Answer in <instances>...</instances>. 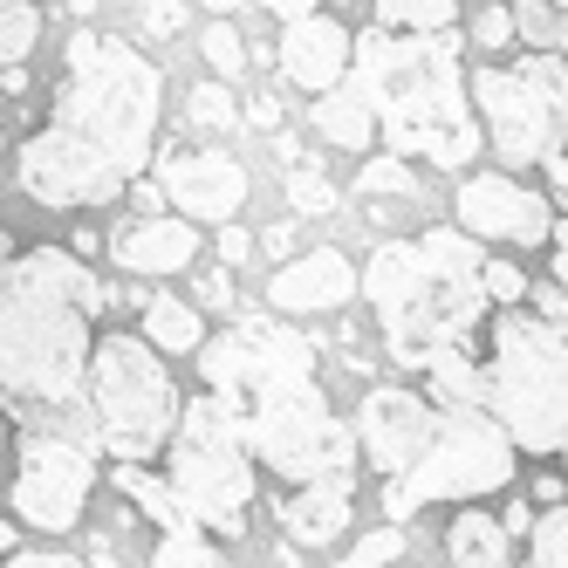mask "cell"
Returning a JSON list of instances; mask_svg holds the SVG:
<instances>
[{
  "mask_svg": "<svg viewBox=\"0 0 568 568\" xmlns=\"http://www.w3.org/2000/svg\"><path fill=\"white\" fill-rule=\"evenodd\" d=\"M158 103H165V75L138 42L110 28H75L49 116L14 144V185L49 213L124 199L158 144Z\"/></svg>",
  "mask_w": 568,
  "mask_h": 568,
  "instance_id": "cell-1",
  "label": "cell"
},
{
  "mask_svg": "<svg viewBox=\"0 0 568 568\" xmlns=\"http://www.w3.org/2000/svg\"><path fill=\"white\" fill-rule=\"evenodd\" d=\"M473 75L459 62V34H397L363 28L349 75L315 97V131L336 151H397L425 158L432 172H466L479 158V116H473Z\"/></svg>",
  "mask_w": 568,
  "mask_h": 568,
  "instance_id": "cell-2",
  "label": "cell"
},
{
  "mask_svg": "<svg viewBox=\"0 0 568 568\" xmlns=\"http://www.w3.org/2000/svg\"><path fill=\"white\" fill-rule=\"evenodd\" d=\"M110 295L75 247H8L0 233V397L28 432L90 425V363Z\"/></svg>",
  "mask_w": 568,
  "mask_h": 568,
  "instance_id": "cell-3",
  "label": "cell"
},
{
  "mask_svg": "<svg viewBox=\"0 0 568 568\" xmlns=\"http://www.w3.org/2000/svg\"><path fill=\"white\" fill-rule=\"evenodd\" d=\"M206 390L226 404V418L240 425L247 453L261 459V473H274L281 486H308V479H336L363 466L356 425L336 418L329 390L315 377V343L295 336L274 315H233L220 336H206L199 349Z\"/></svg>",
  "mask_w": 568,
  "mask_h": 568,
  "instance_id": "cell-4",
  "label": "cell"
},
{
  "mask_svg": "<svg viewBox=\"0 0 568 568\" xmlns=\"http://www.w3.org/2000/svg\"><path fill=\"white\" fill-rule=\"evenodd\" d=\"M363 466L384 486V520H412L432 500H479L514 479L520 445L486 404L371 384L356 404Z\"/></svg>",
  "mask_w": 568,
  "mask_h": 568,
  "instance_id": "cell-5",
  "label": "cell"
},
{
  "mask_svg": "<svg viewBox=\"0 0 568 568\" xmlns=\"http://www.w3.org/2000/svg\"><path fill=\"white\" fill-rule=\"evenodd\" d=\"M363 295L377 308V329L397 371H418L445 349H473L486 315V254L466 226H425L412 240H377L363 267Z\"/></svg>",
  "mask_w": 568,
  "mask_h": 568,
  "instance_id": "cell-6",
  "label": "cell"
},
{
  "mask_svg": "<svg viewBox=\"0 0 568 568\" xmlns=\"http://www.w3.org/2000/svg\"><path fill=\"white\" fill-rule=\"evenodd\" d=\"M486 390L520 453H561L568 445V288L535 281V295L486 322Z\"/></svg>",
  "mask_w": 568,
  "mask_h": 568,
  "instance_id": "cell-7",
  "label": "cell"
},
{
  "mask_svg": "<svg viewBox=\"0 0 568 568\" xmlns=\"http://www.w3.org/2000/svg\"><path fill=\"white\" fill-rule=\"evenodd\" d=\"M179 418H185V397L165 371V349H158L144 329L124 336V329H103L97 343V363H90V425H97V445L110 459H158L165 445L179 438Z\"/></svg>",
  "mask_w": 568,
  "mask_h": 568,
  "instance_id": "cell-8",
  "label": "cell"
},
{
  "mask_svg": "<svg viewBox=\"0 0 568 568\" xmlns=\"http://www.w3.org/2000/svg\"><path fill=\"white\" fill-rule=\"evenodd\" d=\"M165 479L179 507L206 527L213 541H240L247 535V514H254V453L240 425L226 418V404L213 390H199L179 418V438L165 445Z\"/></svg>",
  "mask_w": 568,
  "mask_h": 568,
  "instance_id": "cell-9",
  "label": "cell"
},
{
  "mask_svg": "<svg viewBox=\"0 0 568 568\" xmlns=\"http://www.w3.org/2000/svg\"><path fill=\"white\" fill-rule=\"evenodd\" d=\"M97 453L103 445L83 432H28L21 445V466H14V520L34 527V535H75V520L90 507V486H97Z\"/></svg>",
  "mask_w": 568,
  "mask_h": 568,
  "instance_id": "cell-10",
  "label": "cell"
},
{
  "mask_svg": "<svg viewBox=\"0 0 568 568\" xmlns=\"http://www.w3.org/2000/svg\"><path fill=\"white\" fill-rule=\"evenodd\" d=\"M473 103L486 116V144L500 151V165L527 172V165H548V151H555V110H548V90L520 69H494V62H479L473 69Z\"/></svg>",
  "mask_w": 568,
  "mask_h": 568,
  "instance_id": "cell-11",
  "label": "cell"
},
{
  "mask_svg": "<svg viewBox=\"0 0 568 568\" xmlns=\"http://www.w3.org/2000/svg\"><path fill=\"white\" fill-rule=\"evenodd\" d=\"M453 206H459V226H466V233L500 240V247H548V240H555V220H561L541 192H527V185L507 179V172H473V179H459Z\"/></svg>",
  "mask_w": 568,
  "mask_h": 568,
  "instance_id": "cell-12",
  "label": "cell"
},
{
  "mask_svg": "<svg viewBox=\"0 0 568 568\" xmlns=\"http://www.w3.org/2000/svg\"><path fill=\"white\" fill-rule=\"evenodd\" d=\"M165 192H172V206L185 220H233L240 213V199H247V165H240L233 151H185L172 144L165 151Z\"/></svg>",
  "mask_w": 568,
  "mask_h": 568,
  "instance_id": "cell-13",
  "label": "cell"
},
{
  "mask_svg": "<svg viewBox=\"0 0 568 568\" xmlns=\"http://www.w3.org/2000/svg\"><path fill=\"white\" fill-rule=\"evenodd\" d=\"M274 62H281V75H288L295 90L329 97L343 75H349V62H356V34H349L343 21H329V14L281 21V49H274Z\"/></svg>",
  "mask_w": 568,
  "mask_h": 568,
  "instance_id": "cell-14",
  "label": "cell"
},
{
  "mask_svg": "<svg viewBox=\"0 0 568 568\" xmlns=\"http://www.w3.org/2000/svg\"><path fill=\"white\" fill-rule=\"evenodd\" d=\"M356 288H363L356 261H349L343 247H315V254H295V261L274 267L267 308H274V315H336Z\"/></svg>",
  "mask_w": 568,
  "mask_h": 568,
  "instance_id": "cell-15",
  "label": "cell"
},
{
  "mask_svg": "<svg viewBox=\"0 0 568 568\" xmlns=\"http://www.w3.org/2000/svg\"><path fill=\"white\" fill-rule=\"evenodd\" d=\"M281 514V535L295 548H329L349 535V514H356V479L336 473V479H308V486H288V500H274Z\"/></svg>",
  "mask_w": 568,
  "mask_h": 568,
  "instance_id": "cell-16",
  "label": "cell"
},
{
  "mask_svg": "<svg viewBox=\"0 0 568 568\" xmlns=\"http://www.w3.org/2000/svg\"><path fill=\"white\" fill-rule=\"evenodd\" d=\"M110 254L124 274H185L199 261V226L185 213H144L110 240Z\"/></svg>",
  "mask_w": 568,
  "mask_h": 568,
  "instance_id": "cell-17",
  "label": "cell"
},
{
  "mask_svg": "<svg viewBox=\"0 0 568 568\" xmlns=\"http://www.w3.org/2000/svg\"><path fill=\"white\" fill-rule=\"evenodd\" d=\"M445 555H453V568H514V535L500 514L459 507L453 527H445Z\"/></svg>",
  "mask_w": 568,
  "mask_h": 568,
  "instance_id": "cell-18",
  "label": "cell"
},
{
  "mask_svg": "<svg viewBox=\"0 0 568 568\" xmlns=\"http://www.w3.org/2000/svg\"><path fill=\"white\" fill-rule=\"evenodd\" d=\"M110 486H116V494H124V500L158 527V535H172V527H185V520H192V514L179 507V494H172V479H165V473H151L144 459H116Z\"/></svg>",
  "mask_w": 568,
  "mask_h": 568,
  "instance_id": "cell-19",
  "label": "cell"
},
{
  "mask_svg": "<svg viewBox=\"0 0 568 568\" xmlns=\"http://www.w3.org/2000/svg\"><path fill=\"white\" fill-rule=\"evenodd\" d=\"M138 329H144L158 349H165V356H192V349H206V322H199V308H192V302H179V295H144Z\"/></svg>",
  "mask_w": 568,
  "mask_h": 568,
  "instance_id": "cell-20",
  "label": "cell"
},
{
  "mask_svg": "<svg viewBox=\"0 0 568 568\" xmlns=\"http://www.w3.org/2000/svg\"><path fill=\"white\" fill-rule=\"evenodd\" d=\"M356 192L363 199H412V206H425V179L412 172V158H397V151H377L371 165L356 172Z\"/></svg>",
  "mask_w": 568,
  "mask_h": 568,
  "instance_id": "cell-21",
  "label": "cell"
},
{
  "mask_svg": "<svg viewBox=\"0 0 568 568\" xmlns=\"http://www.w3.org/2000/svg\"><path fill=\"white\" fill-rule=\"evenodd\" d=\"M220 548H226V541H213L199 520H185V527H172V535H158L151 568H220V561H226Z\"/></svg>",
  "mask_w": 568,
  "mask_h": 568,
  "instance_id": "cell-22",
  "label": "cell"
},
{
  "mask_svg": "<svg viewBox=\"0 0 568 568\" xmlns=\"http://www.w3.org/2000/svg\"><path fill=\"white\" fill-rule=\"evenodd\" d=\"M514 28H520L527 49L568 55V8H561V0H514Z\"/></svg>",
  "mask_w": 568,
  "mask_h": 568,
  "instance_id": "cell-23",
  "label": "cell"
},
{
  "mask_svg": "<svg viewBox=\"0 0 568 568\" xmlns=\"http://www.w3.org/2000/svg\"><path fill=\"white\" fill-rule=\"evenodd\" d=\"M371 21L397 28V34H438V28L459 21V0H377Z\"/></svg>",
  "mask_w": 568,
  "mask_h": 568,
  "instance_id": "cell-24",
  "label": "cell"
},
{
  "mask_svg": "<svg viewBox=\"0 0 568 568\" xmlns=\"http://www.w3.org/2000/svg\"><path fill=\"white\" fill-rule=\"evenodd\" d=\"M185 124H192L199 138H220V131L240 124V103H233V90H226V75H213V83H192V97H185Z\"/></svg>",
  "mask_w": 568,
  "mask_h": 568,
  "instance_id": "cell-25",
  "label": "cell"
},
{
  "mask_svg": "<svg viewBox=\"0 0 568 568\" xmlns=\"http://www.w3.org/2000/svg\"><path fill=\"white\" fill-rule=\"evenodd\" d=\"M34 42H42V8H34V0L0 8V69H8V62H28Z\"/></svg>",
  "mask_w": 568,
  "mask_h": 568,
  "instance_id": "cell-26",
  "label": "cell"
},
{
  "mask_svg": "<svg viewBox=\"0 0 568 568\" xmlns=\"http://www.w3.org/2000/svg\"><path fill=\"white\" fill-rule=\"evenodd\" d=\"M520 568H568V507H548V514L535 520Z\"/></svg>",
  "mask_w": 568,
  "mask_h": 568,
  "instance_id": "cell-27",
  "label": "cell"
},
{
  "mask_svg": "<svg viewBox=\"0 0 568 568\" xmlns=\"http://www.w3.org/2000/svg\"><path fill=\"white\" fill-rule=\"evenodd\" d=\"M281 185H288V206L295 213H336V185H329V172H322V165H302V158H295Z\"/></svg>",
  "mask_w": 568,
  "mask_h": 568,
  "instance_id": "cell-28",
  "label": "cell"
},
{
  "mask_svg": "<svg viewBox=\"0 0 568 568\" xmlns=\"http://www.w3.org/2000/svg\"><path fill=\"white\" fill-rule=\"evenodd\" d=\"M397 555H404V520H384V527H371L336 568H397Z\"/></svg>",
  "mask_w": 568,
  "mask_h": 568,
  "instance_id": "cell-29",
  "label": "cell"
},
{
  "mask_svg": "<svg viewBox=\"0 0 568 568\" xmlns=\"http://www.w3.org/2000/svg\"><path fill=\"white\" fill-rule=\"evenodd\" d=\"M206 69L226 75V83H233L240 69H247V42H240V28H233V21H213V28H206Z\"/></svg>",
  "mask_w": 568,
  "mask_h": 568,
  "instance_id": "cell-30",
  "label": "cell"
},
{
  "mask_svg": "<svg viewBox=\"0 0 568 568\" xmlns=\"http://www.w3.org/2000/svg\"><path fill=\"white\" fill-rule=\"evenodd\" d=\"M507 42H520V28H514V0H507V8H479V14H473V49L494 55V49H507Z\"/></svg>",
  "mask_w": 568,
  "mask_h": 568,
  "instance_id": "cell-31",
  "label": "cell"
},
{
  "mask_svg": "<svg viewBox=\"0 0 568 568\" xmlns=\"http://www.w3.org/2000/svg\"><path fill=\"white\" fill-rule=\"evenodd\" d=\"M138 28L151 34V42H172V34L185 28V0H138Z\"/></svg>",
  "mask_w": 568,
  "mask_h": 568,
  "instance_id": "cell-32",
  "label": "cell"
},
{
  "mask_svg": "<svg viewBox=\"0 0 568 568\" xmlns=\"http://www.w3.org/2000/svg\"><path fill=\"white\" fill-rule=\"evenodd\" d=\"M486 295H494L500 308H514V302H527V295H535V281H527L514 261H486Z\"/></svg>",
  "mask_w": 568,
  "mask_h": 568,
  "instance_id": "cell-33",
  "label": "cell"
},
{
  "mask_svg": "<svg viewBox=\"0 0 568 568\" xmlns=\"http://www.w3.org/2000/svg\"><path fill=\"white\" fill-rule=\"evenodd\" d=\"M0 568H110V555L83 561V555H62V548H34V555H8Z\"/></svg>",
  "mask_w": 568,
  "mask_h": 568,
  "instance_id": "cell-34",
  "label": "cell"
},
{
  "mask_svg": "<svg viewBox=\"0 0 568 568\" xmlns=\"http://www.w3.org/2000/svg\"><path fill=\"white\" fill-rule=\"evenodd\" d=\"M192 295L206 302V308H220V315H226V308H233V267H226V261H220V267H206V274L192 281Z\"/></svg>",
  "mask_w": 568,
  "mask_h": 568,
  "instance_id": "cell-35",
  "label": "cell"
},
{
  "mask_svg": "<svg viewBox=\"0 0 568 568\" xmlns=\"http://www.w3.org/2000/svg\"><path fill=\"white\" fill-rule=\"evenodd\" d=\"M261 254H267V261H295V220L261 226Z\"/></svg>",
  "mask_w": 568,
  "mask_h": 568,
  "instance_id": "cell-36",
  "label": "cell"
},
{
  "mask_svg": "<svg viewBox=\"0 0 568 568\" xmlns=\"http://www.w3.org/2000/svg\"><path fill=\"white\" fill-rule=\"evenodd\" d=\"M281 116H288V110H281L274 90H261V97L247 103V124H254V131H281Z\"/></svg>",
  "mask_w": 568,
  "mask_h": 568,
  "instance_id": "cell-37",
  "label": "cell"
},
{
  "mask_svg": "<svg viewBox=\"0 0 568 568\" xmlns=\"http://www.w3.org/2000/svg\"><path fill=\"white\" fill-rule=\"evenodd\" d=\"M247 254H254V233H247V226H220V261H226V267H240Z\"/></svg>",
  "mask_w": 568,
  "mask_h": 568,
  "instance_id": "cell-38",
  "label": "cell"
},
{
  "mask_svg": "<svg viewBox=\"0 0 568 568\" xmlns=\"http://www.w3.org/2000/svg\"><path fill=\"white\" fill-rule=\"evenodd\" d=\"M131 199H138L144 213H165V199H172V192H165V179H131Z\"/></svg>",
  "mask_w": 568,
  "mask_h": 568,
  "instance_id": "cell-39",
  "label": "cell"
},
{
  "mask_svg": "<svg viewBox=\"0 0 568 568\" xmlns=\"http://www.w3.org/2000/svg\"><path fill=\"white\" fill-rule=\"evenodd\" d=\"M500 520H507V535H535V507H527V500H507Z\"/></svg>",
  "mask_w": 568,
  "mask_h": 568,
  "instance_id": "cell-40",
  "label": "cell"
},
{
  "mask_svg": "<svg viewBox=\"0 0 568 568\" xmlns=\"http://www.w3.org/2000/svg\"><path fill=\"white\" fill-rule=\"evenodd\" d=\"M548 254H555V281L568 288V220H555V240H548Z\"/></svg>",
  "mask_w": 568,
  "mask_h": 568,
  "instance_id": "cell-41",
  "label": "cell"
},
{
  "mask_svg": "<svg viewBox=\"0 0 568 568\" xmlns=\"http://www.w3.org/2000/svg\"><path fill=\"white\" fill-rule=\"evenodd\" d=\"M261 8H267L274 21H302V14H315V0H261Z\"/></svg>",
  "mask_w": 568,
  "mask_h": 568,
  "instance_id": "cell-42",
  "label": "cell"
},
{
  "mask_svg": "<svg viewBox=\"0 0 568 568\" xmlns=\"http://www.w3.org/2000/svg\"><path fill=\"white\" fill-rule=\"evenodd\" d=\"M0 83H8V97H28V62H8V69H0Z\"/></svg>",
  "mask_w": 568,
  "mask_h": 568,
  "instance_id": "cell-43",
  "label": "cell"
},
{
  "mask_svg": "<svg viewBox=\"0 0 568 568\" xmlns=\"http://www.w3.org/2000/svg\"><path fill=\"white\" fill-rule=\"evenodd\" d=\"M0 555H14V520H0Z\"/></svg>",
  "mask_w": 568,
  "mask_h": 568,
  "instance_id": "cell-44",
  "label": "cell"
},
{
  "mask_svg": "<svg viewBox=\"0 0 568 568\" xmlns=\"http://www.w3.org/2000/svg\"><path fill=\"white\" fill-rule=\"evenodd\" d=\"M8 418H14V412H8V397H0V453H8Z\"/></svg>",
  "mask_w": 568,
  "mask_h": 568,
  "instance_id": "cell-45",
  "label": "cell"
},
{
  "mask_svg": "<svg viewBox=\"0 0 568 568\" xmlns=\"http://www.w3.org/2000/svg\"><path fill=\"white\" fill-rule=\"evenodd\" d=\"M199 8H213V14H233V8H240V0H199Z\"/></svg>",
  "mask_w": 568,
  "mask_h": 568,
  "instance_id": "cell-46",
  "label": "cell"
},
{
  "mask_svg": "<svg viewBox=\"0 0 568 568\" xmlns=\"http://www.w3.org/2000/svg\"><path fill=\"white\" fill-rule=\"evenodd\" d=\"M555 192H561V199H568V179H561V185H555Z\"/></svg>",
  "mask_w": 568,
  "mask_h": 568,
  "instance_id": "cell-47",
  "label": "cell"
},
{
  "mask_svg": "<svg viewBox=\"0 0 568 568\" xmlns=\"http://www.w3.org/2000/svg\"><path fill=\"white\" fill-rule=\"evenodd\" d=\"M0 103H8V83H0Z\"/></svg>",
  "mask_w": 568,
  "mask_h": 568,
  "instance_id": "cell-48",
  "label": "cell"
},
{
  "mask_svg": "<svg viewBox=\"0 0 568 568\" xmlns=\"http://www.w3.org/2000/svg\"><path fill=\"white\" fill-rule=\"evenodd\" d=\"M0 8H14V0H0Z\"/></svg>",
  "mask_w": 568,
  "mask_h": 568,
  "instance_id": "cell-49",
  "label": "cell"
},
{
  "mask_svg": "<svg viewBox=\"0 0 568 568\" xmlns=\"http://www.w3.org/2000/svg\"><path fill=\"white\" fill-rule=\"evenodd\" d=\"M0 144H8V138H0Z\"/></svg>",
  "mask_w": 568,
  "mask_h": 568,
  "instance_id": "cell-50",
  "label": "cell"
},
{
  "mask_svg": "<svg viewBox=\"0 0 568 568\" xmlns=\"http://www.w3.org/2000/svg\"><path fill=\"white\" fill-rule=\"evenodd\" d=\"M561 8H568V0H561Z\"/></svg>",
  "mask_w": 568,
  "mask_h": 568,
  "instance_id": "cell-51",
  "label": "cell"
}]
</instances>
